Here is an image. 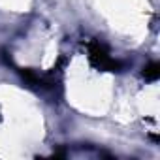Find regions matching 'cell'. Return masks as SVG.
Instances as JSON below:
<instances>
[{"instance_id":"6da1fadb","label":"cell","mask_w":160,"mask_h":160,"mask_svg":"<svg viewBox=\"0 0 160 160\" xmlns=\"http://www.w3.org/2000/svg\"><path fill=\"white\" fill-rule=\"evenodd\" d=\"M87 51H89V58L91 62L98 68V70H104V72H117L119 70V62L106 51V47L98 42H91L87 45Z\"/></svg>"},{"instance_id":"7a4b0ae2","label":"cell","mask_w":160,"mask_h":160,"mask_svg":"<svg viewBox=\"0 0 160 160\" xmlns=\"http://www.w3.org/2000/svg\"><path fill=\"white\" fill-rule=\"evenodd\" d=\"M143 75H145V79H149V81H156L158 79V75H160V70H158V64H149V66H145V70H143Z\"/></svg>"}]
</instances>
